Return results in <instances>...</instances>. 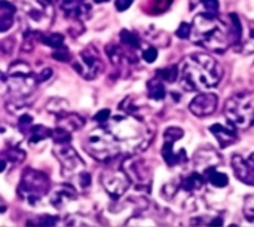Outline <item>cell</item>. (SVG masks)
Wrapping results in <instances>:
<instances>
[{"label": "cell", "instance_id": "d4e9b609", "mask_svg": "<svg viewBox=\"0 0 254 227\" xmlns=\"http://www.w3.org/2000/svg\"><path fill=\"white\" fill-rule=\"evenodd\" d=\"M46 110L51 114H55L57 117H61V116L70 113V106L64 98H52L46 104Z\"/></svg>", "mask_w": 254, "mask_h": 227}, {"label": "cell", "instance_id": "74e56055", "mask_svg": "<svg viewBox=\"0 0 254 227\" xmlns=\"http://www.w3.org/2000/svg\"><path fill=\"white\" fill-rule=\"evenodd\" d=\"M190 34H192V25L188 24V22H182L180 27H179L177 31H176V36H177L179 39H189Z\"/></svg>", "mask_w": 254, "mask_h": 227}, {"label": "cell", "instance_id": "60d3db41", "mask_svg": "<svg viewBox=\"0 0 254 227\" xmlns=\"http://www.w3.org/2000/svg\"><path fill=\"white\" fill-rule=\"evenodd\" d=\"M132 1H134V0H116V1H115V7H116L119 12H124V10H127V9L132 4Z\"/></svg>", "mask_w": 254, "mask_h": 227}, {"label": "cell", "instance_id": "f1b7e54d", "mask_svg": "<svg viewBox=\"0 0 254 227\" xmlns=\"http://www.w3.org/2000/svg\"><path fill=\"white\" fill-rule=\"evenodd\" d=\"M183 135H185V131L182 128H179V126H170L164 132V141L176 143V141L182 140Z\"/></svg>", "mask_w": 254, "mask_h": 227}, {"label": "cell", "instance_id": "9a60e30c", "mask_svg": "<svg viewBox=\"0 0 254 227\" xmlns=\"http://www.w3.org/2000/svg\"><path fill=\"white\" fill-rule=\"evenodd\" d=\"M57 1L67 18L77 19V21L88 19L92 10L88 0H57Z\"/></svg>", "mask_w": 254, "mask_h": 227}, {"label": "cell", "instance_id": "603a6c76", "mask_svg": "<svg viewBox=\"0 0 254 227\" xmlns=\"http://www.w3.org/2000/svg\"><path fill=\"white\" fill-rule=\"evenodd\" d=\"M204 175L207 178V183H210L213 187H217V189H223L229 184V177L225 174V172H220L216 170V167L213 168H208L207 171H204Z\"/></svg>", "mask_w": 254, "mask_h": 227}, {"label": "cell", "instance_id": "f546056e", "mask_svg": "<svg viewBox=\"0 0 254 227\" xmlns=\"http://www.w3.org/2000/svg\"><path fill=\"white\" fill-rule=\"evenodd\" d=\"M33 126H34V123H33V117H31L28 113H25V112H24V114H22V116L19 117V120H18V128H19L21 134H24V135L27 137Z\"/></svg>", "mask_w": 254, "mask_h": 227}, {"label": "cell", "instance_id": "cb8c5ba5", "mask_svg": "<svg viewBox=\"0 0 254 227\" xmlns=\"http://www.w3.org/2000/svg\"><path fill=\"white\" fill-rule=\"evenodd\" d=\"M52 129L43 126V125H34L31 128V131L28 132L27 138H28V144L34 146V144H39L40 141L43 140H48V138H52Z\"/></svg>", "mask_w": 254, "mask_h": 227}, {"label": "cell", "instance_id": "83f0119b", "mask_svg": "<svg viewBox=\"0 0 254 227\" xmlns=\"http://www.w3.org/2000/svg\"><path fill=\"white\" fill-rule=\"evenodd\" d=\"M156 76L161 77L167 83H174L177 79H180V65L179 64H171L168 67L159 68Z\"/></svg>", "mask_w": 254, "mask_h": 227}, {"label": "cell", "instance_id": "9c48e42d", "mask_svg": "<svg viewBox=\"0 0 254 227\" xmlns=\"http://www.w3.org/2000/svg\"><path fill=\"white\" fill-rule=\"evenodd\" d=\"M54 155L61 165V174L64 178L77 180L82 172H85V162L79 153L70 146V143H55Z\"/></svg>", "mask_w": 254, "mask_h": 227}, {"label": "cell", "instance_id": "d590c367", "mask_svg": "<svg viewBox=\"0 0 254 227\" xmlns=\"http://www.w3.org/2000/svg\"><path fill=\"white\" fill-rule=\"evenodd\" d=\"M202 3V7H204V12H208V13H219V9H220V4H219V0H201Z\"/></svg>", "mask_w": 254, "mask_h": 227}, {"label": "cell", "instance_id": "7402d4cb", "mask_svg": "<svg viewBox=\"0 0 254 227\" xmlns=\"http://www.w3.org/2000/svg\"><path fill=\"white\" fill-rule=\"evenodd\" d=\"M164 80L161 77H155L152 80L147 82V97L153 101H162L167 97V91L165 86L162 83Z\"/></svg>", "mask_w": 254, "mask_h": 227}, {"label": "cell", "instance_id": "b9f144b4", "mask_svg": "<svg viewBox=\"0 0 254 227\" xmlns=\"http://www.w3.org/2000/svg\"><path fill=\"white\" fill-rule=\"evenodd\" d=\"M37 76H39V82L42 83V82H45V80L51 79V76H52V70H51V68H45V70H43L42 73H39Z\"/></svg>", "mask_w": 254, "mask_h": 227}, {"label": "cell", "instance_id": "ab89813d", "mask_svg": "<svg viewBox=\"0 0 254 227\" xmlns=\"http://www.w3.org/2000/svg\"><path fill=\"white\" fill-rule=\"evenodd\" d=\"M77 181H79V186H80V189H88L89 186H91V175L85 171V172H82L80 175H79V178H77Z\"/></svg>", "mask_w": 254, "mask_h": 227}, {"label": "cell", "instance_id": "484cf974", "mask_svg": "<svg viewBox=\"0 0 254 227\" xmlns=\"http://www.w3.org/2000/svg\"><path fill=\"white\" fill-rule=\"evenodd\" d=\"M119 39H121V43L125 45L131 51H138L141 48V40L134 31H129V30L124 28L121 31V34H119Z\"/></svg>", "mask_w": 254, "mask_h": 227}, {"label": "cell", "instance_id": "e575fe53", "mask_svg": "<svg viewBox=\"0 0 254 227\" xmlns=\"http://www.w3.org/2000/svg\"><path fill=\"white\" fill-rule=\"evenodd\" d=\"M67 226H94L95 223H89L86 222V217H82V216H73V217H68L67 222H65Z\"/></svg>", "mask_w": 254, "mask_h": 227}, {"label": "cell", "instance_id": "7a4b0ae2", "mask_svg": "<svg viewBox=\"0 0 254 227\" xmlns=\"http://www.w3.org/2000/svg\"><path fill=\"white\" fill-rule=\"evenodd\" d=\"M223 68L214 57L196 52L180 62V83L186 91H205L219 85Z\"/></svg>", "mask_w": 254, "mask_h": 227}, {"label": "cell", "instance_id": "4316f807", "mask_svg": "<svg viewBox=\"0 0 254 227\" xmlns=\"http://www.w3.org/2000/svg\"><path fill=\"white\" fill-rule=\"evenodd\" d=\"M39 40L43 45H46V46H49L52 49H58V48L65 46L64 45V36L60 34V33H40Z\"/></svg>", "mask_w": 254, "mask_h": 227}, {"label": "cell", "instance_id": "3957f363", "mask_svg": "<svg viewBox=\"0 0 254 227\" xmlns=\"http://www.w3.org/2000/svg\"><path fill=\"white\" fill-rule=\"evenodd\" d=\"M104 125L119 140L124 152H128V153L144 150L152 140V134L149 128L143 123L140 117L132 116V114L125 113V114L112 116L109 122Z\"/></svg>", "mask_w": 254, "mask_h": 227}, {"label": "cell", "instance_id": "ee69618b", "mask_svg": "<svg viewBox=\"0 0 254 227\" xmlns=\"http://www.w3.org/2000/svg\"><path fill=\"white\" fill-rule=\"evenodd\" d=\"M250 36H252V39H253V40H254V28H253V30H252V33H250Z\"/></svg>", "mask_w": 254, "mask_h": 227}, {"label": "cell", "instance_id": "52a82bcc", "mask_svg": "<svg viewBox=\"0 0 254 227\" xmlns=\"http://www.w3.org/2000/svg\"><path fill=\"white\" fill-rule=\"evenodd\" d=\"M51 181L49 177L37 170L27 168L24 170L19 184H18V196L30 205L39 204L45 196L49 195Z\"/></svg>", "mask_w": 254, "mask_h": 227}, {"label": "cell", "instance_id": "5bb4252c", "mask_svg": "<svg viewBox=\"0 0 254 227\" xmlns=\"http://www.w3.org/2000/svg\"><path fill=\"white\" fill-rule=\"evenodd\" d=\"M232 170L241 183L254 187V153L247 158L235 155L232 158Z\"/></svg>", "mask_w": 254, "mask_h": 227}, {"label": "cell", "instance_id": "e0dca14e", "mask_svg": "<svg viewBox=\"0 0 254 227\" xmlns=\"http://www.w3.org/2000/svg\"><path fill=\"white\" fill-rule=\"evenodd\" d=\"M76 199H77V192L71 184H60L49 195V204L57 210L64 208L68 202Z\"/></svg>", "mask_w": 254, "mask_h": 227}, {"label": "cell", "instance_id": "ba28073f", "mask_svg": "<svg viewBox=\"0 0 254 227\" xmlns=\"http://www.w3.org/2000/svg\"><path fill=\"white\" fill-rule=\"evenodd\" d=\"M226 119L240 129H247L254 125V97L247 92L232 95L225 104Z\"/></svg>", "mask_w": 254, "mask_h": 227}, {"label": "cell", "instance_id": "6da1fadb", "mask_svg": "<svg viewBox=\"0 0 254 227\" xmlns=\"http://www.w3.org/2000/svg\"><path fill=\"white\" fill-rule=\"evenodd\" d=\"M243 27L237 13H229L228 21L219 13L202 12L193 18L190 42L216 54H223L229 48L241 43Z\"/></svg>", "mask_w": 254, "mask_h": 227}, {"label": "cell", "instance_id": "44dd1931", "mask_svg": "<svg viewBox=\"0 0 254 227\" xmlns=\"http://www.w3.org/2000/svg\"><path fill=\"white\" fill-rule=\"evenodd\" d=\"M25 159V152L16 146H12L9 149H6L3 152V156H1V162H3V171H6L7 165H16V164H21L22 161Z\"/></svg>", "mask_w": 254, "mask_h": 227}, {"label": "cell", "instance_id": "ac0fdd59", "mask_svg": "<svg viewBox=\"0 0 254 227\" xmlns=\"http://www.w3.org/2000/svg\"><path fill=\"white\" fill-rule=\"evenodd\" d=\"M205 183H207L205 175L199 171H193L179 180V189L186 193H196L204 189Z\"/></svg>", "mask_w": 254, "mask_h": 227}, {"label": "cell", "instance_id": "30bf717a", "mask_svg": "<svg viewBox=\"0 0 254 227\" xmlns=\"http://www.w3.org/2000/svg\"><path fill=\"white\" fill-rule=\"evenodd\" d=\"M101 184H103L104 190L110 195L112 199H119L127 193V190L131 187L132 181H131L127 170L124 168V161L119 165L110 167L103 171Z\"/></svg>", "mask_w": 254, "mask_h": 227}, {"label": "cell", "instance_id": "7c38bea8", "mask_svg": "<svg viewBox=\"0 0 254 227\" xmlns=\"http://www.w3.org/2000/svg\"><path fill=\"white\" fill-rule=\"evenodd\" d=\"M124 168L127 170L132 184L138 189H144V187H150V181H152V172L150 168L146 162L143 161H135V159H128L124 161Z\"/></svg>", "mask_w": 254, "mask_h": 227}, {"label": "cell", "instance_id": "2e32d148", "mask_svg": "<svg viewBox=\"0 0 254 227\" xmlns=\"http://www.w3.org/2000/svg\"><path fill=\"white\" fill-rule=\"evenodd\" d=\"M210 132L214 135V138L217 140L219 146L222 149H226L229 146H232L234 143L238 141V134H237V126L232 125L229 122V125H223V123H214L210 128Z\"/></svg>", "mask_w": 254, "mask_h": 227}, {"label": "cell", "instance_id": "836d02e7", "mask_svg": "<svg viewBox=\"0 0 254 227\" xmlns=\"http://www.w3.org/2000/svg\"><path fill=\"white\" fill-rule=\"evenodd\" d=\"M141 57L143 59L147 62V64H152L158 59V49L155 46H147L143 52H141Z\"/></svg>", "mask_w": 254, "mask_h": 227}, {"label": "cell", "instance_id": "ffe728a7", "mask_svg": "<svg viewBox=\"0 0 254 227\" xmlns=\"http://www.w3.org/2000/svg\"><path fill=\"white\" fill-rule=\"evenodd\" d=\"M85 125V119L82 116H79L77 113H67L61 117H58V126L67 129L68 132H76L79 131L82 126Z\"/></svg>", "mask_w": 254, "mask_h": 227}, {"label": "cell", "instance_id": "f35d334b", "mask_svg": "<svg viewBox=\"0 0 254 227\" xmlns=\"http://www.w3.org/2000/svg\"><path fill=\"white\" fill-rule=\"evenodd\" d=\"M110 117H112L110 110H109V109H103V110H100V112L94 116V120L98 122V125H104V123L109 122Z\"/></svg>", "mask_w": 254, "mask_h": 227}, {"label": "cell", "instance_id": "d6a6232c", "mask_svg": "<svg viewBox=\"0 0 254 227\" xmlns=\"http://www.w3.org/2000/svg\"><path fill=\"white\" fill-rule=\"evenodd\" d=\"M173 0H153L152 3V13H162L171 6Z\"/></svg>", "mask_w": 254, "mask_h": 227}, {"label": "cell", "instance_id": "8d00e7d4", "mask_svg": "<svg viewBox=\"0 0 254 227\" xmlns=\"http://www.w3.org/2000/svg\"><path fill=\"white\" fill-rule=\"evenodd\" d=\"M52 57L58 61H63V62H67L70 61V52L67 49V46H63V48H58V49H54L52 52Z\"/></svg>", "mask_w": 254, "mask_h": 227}, {"label": "cell", "instance_id": "4dcf8cb0", "mask_svg": "<svg viewBox=\"0 0 254 227\" xmlns=\"http://www.w3.org/2000/svg\"><path fill=\"white\" fill-rule=\"evenodd\" d=\"M244 216L249 222L254 223V196H247L244 201Z\"/></svg>", "mask_w": 254, "mask_h": 227}, {"label": "cell", "instance_id": "4fadbf2b", "mask_svg": "<svg viewBox=\"0 0 254 227\" xmlns=\"http://www.w3.org/2000/svg\"><path fill=\"white\" fill-rule=\"evenodd\" d=\"M217 106H219V97L216 94L201 92L190 101L189 110L196 117H207L217 110Z\"/></svg>", "mask_w": 254, "mask_h": 227}, {"label": "cell", "instance_id": "8fae6325", "mask_svg": "<svg viewBox=\"0 0 254 227\" xmlns=\"http://www.w3.org/2000/svg\"><path fill=\"white\" fill-rule=\"evenodd\" d=\"M73 68L80 74V77L86 80H92L98 77L104 68L103 59L94 45H88L80 51L76 61L73 62Z\"/></svg>", "mask_w": 254, "mask_h": 227}, {"label": "cell", "instance_id": "d6986e66", "mask_svg": "<svg viewBox=\"0 0 254 227\" xmlns=\"http://www.w3.org/2000/svg\"><path fill=\"white\" fill-rule=\"evenodd\" d=\"M15 13H16V7L12 3L6 0L0 1V31L1 33H6L12 27Z\"/></svg>", "mask_w": 254, "mask_h": 227}, {"label": "cell", "instance_id": "8992f818", "mask_svg": "<svg viewBox=\"0 0 254 227\" xmlns=\"http://www.w3.org/2000/svg\"><path fill=\"white\" fill-rule=\"evenodd\" d=\"M22 22L27 25L25 33H43L54 21L52 0H21Z\"/></svg>", "mask_w": 254, "mask_h": 227}, {"label": "cell", "instance_id": "5b68a950", "mask_svg": "<svg viewBox=\"0 0 254 227\" xmlns=\"http://www.w3.org/2000/svg\"><path fill=\"white\" fill-rule=\"evenodd\" d=\"M83 147L89 156L100 162H113L124 152L122 144L106 125H98L91 131L83 141Z\"/></svg>", "mask_w": 254, "mask_h": 227}, {"label": "cell", "instance_id": "7bdbcfd3", "mask_svg": "<svg viewBox=\"0 0 254 227\" xmlns=\"http://www.w3.org/2000/svg\"><path fill=\"white\" fill-rule=\"evenodd\" d=\"M94 1L100 4V3H106V1H109V0H94Z\"/></svg>", "mask_w": 254, "mask_h": 227}, {"label": "cell", "instance_id": "1f68e13d", "mask_svg": "<svg viewBox=\"0 0 254 227\" xmlns=\"http://www.w3.org/2000/svg\"><path fill=\"white\" fill-rule=\"evenodd\" d=\"M58 217L55 216H40L34 220V223H28V225H37V226H55L58 223Z\"/></svg>", "mask_w": 254, "mask_h": 227}, {"label": "cell", "instance_id": "277c9868", "mask_svg": "<svg viewBox=\"0 0 254 227\" xmlns=\"http://www.w3.org/2000/svg\"><path fill=\"white\" fill-rule=\"evenodd\" d=\"M39 76L33 73L31 67L24 61H15L10 64L6 74H3V85L10 94V104H6L9 110L16 112L24 107L22 100L28 98L39 85Z\"/></svg>", "mask_w": 254, "mask_h": 227}]
</instances>
